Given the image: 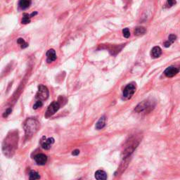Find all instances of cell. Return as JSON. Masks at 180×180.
I'll return each instance as SVG.
<instances>
[{"instance_id":"cell-2","label":"cell","mask_w":180,"mask_h":180,"mask_svg":"<svg viewBox=\"0 0 180 180\" xmlns=\"http://www.w3.org/2000/svg\"><path fill=\"white\" fill-rule=\"evenodd\" d=\"M26 139H30L39 128V122L35 118H28L23 125Z\"/></svg>"},{"instance_id":"cell-20","label":"cell","mask_w":180,"mask_h":180,"mask_svg":"<svg viewBox=\"0 0 180 180\" xmlns=\"http://www.w3.org/2000/svg\"><path fill=\"white\" fill-rule=\"evenodd\" d=\"M122 35L125 38H129L130 37V32L128 28H125L122 30Z\"/></svg>"},{"instance_id":"cell-11","label":"cell","mask_w":180,"mask_h":180,"mask_svg":"<svg viewBox=\"0 0 180 180\" xmlns=\"http://www.w3.org/2000/svg\"><path fill=\"white\" fill-rule=\"evenodd\" d=\"M37 14V12H35L33 13H32L31 14H28V13H23V18L21 20V23L22 24H28L30 22V18L32 17L35 16Z\"/></svg>"},{"instance_id":"cell-24","label":"cell","mask_w":180,"mask_h":180,"mask_svg":"<svg viewBox=\"0 0 180 180\" xmlns=\"http://www.w3.org/2000/svg\"><path fill=\"white\" fill-rule=\"evenodd\" d=\"M79 154H80V151H79L78 149L74 150V151L72 152V155H79Z\"/></svg>"},{"instance_id":"cell-5","label":"cell","mask_w":180,"mask_h":180,"mask_svg":"<svg viewBox=\"0 0 180 180\" xmlns=\"http://www.w3.org/2000/svg\"><path fill=\"white\" fill-rule=\"evenodd\" d=\"M60 106L61 105L58 101H53L47 109V111L45 113V118H49L52 117V115H54L58 111L59 108H60Z\"/></svg>"},{"instance_id":"cell-1","label":"cell","mask_w":180,"mask_h":180,"mask_svg":"<svg viewBox=\"0 0 180 180\" xmlns=\"http://www.w3.org/2000/svg\"><path fill=\"white\" fill-rule=\"evenodd\" d=\"M18 133L13 132L11 134H9L3 142L2 150L5 155L8 157H12L17 149L18 146Z\"/></svg>"},{"instance_id":"cell-14","label":"cell","mask_w":180,"mask_h":180,"mask_svg":"<svg viewBox=\"0 0 180 180\" xmlns=\"http://www.w3.org/2000/svg\"><path fill=\"white\" fill-rule=\"evenodd\" d=\"M95 178L98 180H105L107 179V174L104 170H97L95 173Z\"/></svg>"},{"instance_id":"cell-22","label":"cell","mask_w":180,"mask_h":180,"mask_svg":"<svg viewBox=\"0 0 180 180\" xmlns=\"http://www.w3.org/2000/svg\"><path fill=\"white\" fill-rule=\"evenodd\" d=\"M176 4V0H167V7H172Z\"/></svg>"},{"instance_id":"cell-19","label":"cell","mask_w":180,"mask_h":180,"mask_svg":"<svg viewBox=\"0 0 180 180\" xmlns=\"http://www.w3.org/2000/svg\"><path fill=\"white\" fill-rule=\"evenodd\" d=\"M17 43L18 44H20V46L21 48H22V49H25V48L28 47V43H27L25 40L22 38H18L17 40Z\"/></svg>"},{"instance_id":"cell-6","label":"cell","mask_w":180,"mask_h":180,"mask_svg":"<svg viewBox=\"0 0 180 180\" xmlns=\"http://www.w3.org/2000/svg\"><path fill=\"white\" fill-rule=\"evenodd\" d=\"M136 91V85H134V83H130L123 90L122 96L123 98L125 99H130L132 98V96L134 95V94L135 93Z\"/></svg>"},{"instance_id":"cell-12","label":"cell","mask_w":180,"mask_h":180,"mask_svg":"<svg viewBox=\"0 0 180 180\" xmlns=\"http://www.w3.org/2000/svg\"><path fill=\"white\" fill-rule=\"evenodd\" d=\"M32 4V0H20L18 7L21 9L25 10L30 7Z\"/></svg>"},{"instance_id":"cell-17","label":"cell","mask_w":180,"mask_h":180,"mask_svg":"<svg viewBox=\"0 0 180 180\" xmlns=\"http://www.w3.org/2000/svg\"><path fill=\"white\" fill-rule=\"evenodd\" d=\"M146 30L144 28V27H142V26L136 27L135 30H134V35H137V36L142 35H144L145 33H146Z\"/></svg>"},{"instance_id":"cell-21","label":"cell","mask_w":180,"mask_h":180,"mask_svg":"<svg viewBox=\"0 0 180 180\" xmlns=\"http://www.w3.org/2000/svg\"><path fill=\"white\" fill-rule=\"evenodd\" d=\"M42 105H43V103H42V101H40V100L37 101L35 102V104L33 105V109L37 110V108H40V107H42Z\"/></svg>"},{"instance_id":"cell-7","label":"cell","mask_w":180,"mask_h":180,"mask_svg":"<svg viewBox=\"0 0 180 180\" xmlns=\"http://www.w3.org/2000/svg\"><path fill=\"white\" fill-rule=\"evenodd\" d=\"M54 143V139L52 137L46 139L45 136H43V138L41 141V145L43 149L45 150L50 149L52 145Z\"/></svg>"},{"instance_id":"cell-15","label":"cell","mask_w":180,"mask_h":180,"mask_svg":"<svg viewBox=\"0 0 180 180\" xmlns=\"http://www.w3.org/2000/svg\"><path fill=\"white\" fill-rule=\"evenodd\" d=\"M176 39H177V36L175 35H174V34L170 35L168 37V39L166 42H165V43H164V47L166 48L170 47V45L173 44L174 41H175Z\"/></svg>"},{"instance_id":"cell-13","label":"cell","mask_w":180,"mask_h":180,"mask_svg":"<svg viewBox=\"0 0 180 180\" xmlns=\"http://www.w3.org/2000/svg\"><path fill=\"white\" fill-rule=\"evenodd\" d=\"M162 54V50H161L160 48L159 47H154L151 49V55L153 58H157Z\"/></svg>"},{"instance_id":"cell-16","label":"cell","mask_w":180,"mask_h":180,"mask_svg":"<svg viewBox=\"0 0 180 180\" xmlns=\"http://www.w3.org/2000/svg\"><path fill=\"white\" fill-rule=\"evenodd\" d=\"M105 125H106V117L102 116L96 122V130H101L105 127Z\"/></svg>"},{"instance_id":"cell-23","label":"cell","mask_w":180,"mask_h":180,"mask_svg":"<svg viewBox=\"0 0 180 180\" xmlns=\"http://www.w3.org/2000/svg\"><path fill=\"white\" fill-rule=\"evenodd\" d=\"M12 110L11 109V108H8L6 111H5L4 113V114H3V117L4 118H7L9 116V115L11 114V113H12Z\"/></svg>"},{"instance_id":"cell-4","label":"cell","mask_w":180,"mask_h":180,"mask_svg":"<svg viewBox=\"0 0 180 180\" xmlns=\"http://www.w3.org/2000/svg\"><path fill=\"white\" fill-rule=\"evenodd\" d=\"M49 93L47 87L42 85H40L38 87V91H37V93L36 94L35 99L40 101L46 100L49 97Z\"/></svg>"},{"instance_id":"cell-9","label":"cell","mask_w":180,"mask_h":180,"mask_svg":"<svg viewBox=\"0 0 180 180\" xmlns=\"http://www.w3.org/2000/svg\"><path fill=\"white\" fill-rule=\"evenodd\" d=\"M36 163L39 165H44L47 162V156L43 154H39L36 155L34 158Z\"/></svg>"},{"instance_id":"cell-10","label":"cell","mask_w":180,"mask_h":180,"mask_svg":"<svg viewBox=\"0 0 180 180\" xmlns=\"http://www.w3.org/2000/svg\"><path fill=\"white\" fill-rule=\"evenodd\" d=\"M56 59V54L54 49H51L47 52V63H52Z\"/></svg>"},{"instance_id":"cell-3","label":"cell","mask_w":180,"mask_h":180,"mask_svg":"<svg viewBox=\"0 0 180 180\" xmlns=\"http://www.w3.org/2000/svg\"><path fill=\"white\" fill-rule=\"evenodd\" d=\"M155 107V104L151 101H144L141 103L139 104L136 106L134 111L135 112L140 113H149L151 112Z\"/></svg>"},{"instance_id":"cell-18","label":"cell","mask_w":180,"mask_h":180,"mask_svg":"<svg viewBox=\"0 0 180 180\" xmlns=\"http://www.w3.org/2000/svg\"><path fill=\"white\" fill-rule=\"evenodd\" d=\"M29 179L30 180L39 179H40V175L38 173H37L35 171H31L29 174Z\"/></svg>"},{"instance_id":"cell-8","label":"cell","mask_w":180,"mask_h":180,"mask_svg":"<svg viewBox=\"0 0 180 180\" xmlns=\"http://www.w3.org/2000/svg\"><path fill=\"white\" fill-rule=\"evenodd\" d=\"M179 70L176 68L174 66H170L165 69V71H164V74L165 76L168 77H173L174 76L178 73Z\"/></svg>"}]
</instances>
